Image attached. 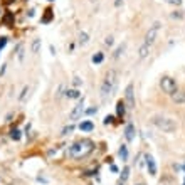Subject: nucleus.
<instances>
[{"label": "nucleus", "mask_w": 185, "mask_h": 185, "mask_svg": "<svg viewBox=\"0 0 185 185\" xmlns=\"http://www.w3.org/2000/svg\"><path fill=\"white\" fill-rule=\"evenodd\" d=\"M72 130H74V126L69 125V126H66V128H62V133H61V135H62V136H66V135H71Z\"/></svg>", "instance_id": "24"}, {"label": "nucleus", "mask_w": 185, "mask_h": 185, "mask_svg": "<svg viewBox=\"0 0 185 185\" xmlns=\"http://www.w3.org/2000/svg\"><path fill=\"white\" fill-rule=\"evenodd\" d=\"M49 2H54V0H49Z\"/></svg>", "instance_id": "38"}, {"label": "nucleus", "mask_w": 185, "mask_h": 185, "mask_svg": "<svg viewBox=\"0 0 185 185\" xmlns=\"http://www.w3.org/2000/svg\"><path fill=\"white\" fill-rule=\"evenodd\" d=\"M118 155H120V158L123 160V162H126V160H128V148H126V145H121L120 146Z\"/></svg>", "instance_id": "15"}, {"label": "nucleus", "mask_w": 185, "mask_h": 185, "mask_svg": "<svg viewBox=\"0 0 185 185\" xmlns=\"http://www.w3.org/2000/svg\"><path fill=\"white\" fill-rule=\"evenodd\" d=\"M67 98H71V99H76V98H79L81 96V93L77 91V89H67V91L64 93Z\"/></svg>", "instance_id": "19"}, {"label": "nucleus", "mask_w": 185, "mask_h": 185, "mask_svg": "<svg viewBox=\"0 0 185 185\" xmlns=\"http://www.w3.org/2000/svg\"><path fill=\"white\" fill-rule=\"evenodd\" d=\"M150 47L151 46H146L145 42H143V46H140V49H138V57L140 59H145V57L150 54Z\"/></svg>", "instance_id": "14"}, {"label": "nucleus", "mask_w": 185, "mask_h": 185, "mask_svg": "<svg viewBox=\"0 0 185 185\" xmlns=\"http://www.w3.org/2000/svg\"><path fill=\"white\" fill-rule=\"evenodd\" d=\"M12 116H14V114L9 113V114H7V118H5V121H12Z\"/></svg>", "instance_id": "34"}, {"label": "nucleus", "mask_w": 185, "mask_h": 185, "mask_svg": "<svg viewBox=\"0 0 185 185\" xmlns=\"http://www.w3.org/2000/svg\"><path fill=\"white\" fill-rule=\"evenodd\" d=\"M98 113V108L94 106V108H89L88 111H86V114H96Z\"/></svg>", "instance_id": "29"}, {"label": "nucleus", "mask_w": 185, "mask_h": 185, "mask_svg": "<svg viewBox=\"0 0 185 185\" xmlns=\"http://www.w3.org/2000/svg\"><path fill=\"white\" fill-rule=\"evenodd\" d=\"M168 3H175V5H180L182 3V0H167Z\"/></svg>", "instance_id": "32"}, {"label": "nucleus", "mask_w": 185, "mask_h": 185, "mask_svg": "<svg viewBox=\"0 0 185 185\" xmlns=\"http://www.w3.org/2000/svg\"><path fill=\"white\" fill-rule=\"evenodd\" d=\"M160 29H162V24H160V22H153L150 27H148V30L145 34V44H146V46H151V44L157 40Z\"/></svg>", "instance_id": "4"}, {"label": "nucleus", "mask_w": 185, "mask_h": 185, "mask_svg": "<svg viewBox=\"0 0 185 185\" xmlns=\"http://www.w3.org/2000/svg\"><path fill=\"white\" fill-rule=\"evenodd\" d=\"M145 163L148 168V173L150 175H157V163H155V158L151 155H145Z\"/></svg>", "instance_id": "8"}, {"label": "nucleus", "mask_w": 185, "mask_h": 185, "mask_svg": "<svg viewBox=\"0 0 185 185\" xmlns=\"http://www.w3.org/2000/svg\"><path fill=\"white\" fill-rule=\"evenodd\" d=\"M116 83H118V72L114 69H109L104 76L103 84H101V98L103 99H106V98H109L113 94L114 88H116Z\"/></svg>", "instance_id": "2"}, {"label": "nucleus", "mask_w": 185, "mask_h": 185, "mask_svg": "<svg viewBox=\"0 0 185 185\" xmlns=\"http://www.w3.org/2000/svg\"><path fill=\"white\" fill-rule=\"evenodd\" d=\"M12 2H14V0H5V3H7V5H10Z\"/></svg>", "instance_id": "35"}, {"label": "nucleus", "mask_w": 185, "mask_h": 185, "mask_svg": "<svg viewBox=\"0 0 185 185\" xmlns=\"http://www.w3.org/2000/svg\"><path fill=\"white\" fill-rule=\"evenodd\" d=\"M183 185H185V182H183Z\"/></svg>", "instance_id": "40"}, {"label": "nucleus", "mask_w": 185, "mask_h": 185, "mask_svg": "<svg viewBox=\"0 0 185 185\" xmlns=\"http://www.w3.org/2000/svg\"><path fill=\"white\" fill-rule=\"evenodd\" d=\"M9 135H10V138L14 140V141H19L20 140V130H17V128H12L9 131Z\"/></svg>", "instance_id": "22"}, {"label": "nucleus", "mask_w": 185, "mask_h": 185, "mask_svg": "<svg viewBox=\"0 0 185 185\" xmlns=\"http://www.w3.org/2000/svg\"><path fill=\"white\" fill-rule=\"evenodd\" d=\"M125 113H126V106H125V101H118L116 103V116L120 118V120L123 121V118H125Z\"/></svg>", "instance_id": "11"}, {"label": "nucleus", "mask_w": 185, "mask_h": 185, "mask_svg": "<svg viewBox=\"0 0 185 185\" xmlns=\"http://www.w3.org/2000/svg\"><path fill=\"white\" fill-rule=\"evenodd\" d=\"M123 183H125V182H118V185H123Z\"/></svg>", "instance_id": "36"}, {"label": "nucleus", "mask_w": 185, "mask_h": 185, "mask_svg": "<svg viewBox=\"0 0 185 185\" xmlns=\"http://www.w3.org/2000/svg\"><path fill=\"white\" fill-rule=\"evenodd\" d=\"M14 12H5V15L2 17V24L3 25H7V27H12L14 25Z\"/></svg>", "instance_id": "12"}, {"label": "nucleus", "mask_w": 185, "mask_h": 185, "mask_svg": "<svg viewBox=\"0 0 185 185\" xmlns=\"http://www.w3.org/2000/svg\"><path fill=\"white\" fill-rule=\"evenodd\" d=\"M140 185H143V183H140Z\"/></svg>", "instance_id": "39"}, {"label": "nucleus", "mask_w": 185, "mask_h": 185, "mask_svg": "<svg viewBox=\"0 0 185 185\" xmlns=\"http://www.w3.org/2000/svg\"><path fill=\"white\" fill-rule=\"evenodd\" d=\"M151 125L157 126L158 130L165 131V133H173V131H177V123H175V120L167 118V116H160V114H157V116L151 118Z\"/></svg>", "instance_id": "3"}, {"label": "nucleus", "mask_w": 185, "mask_h": 185, "mask_svg": "<svg viewBox=\"0 0 185 185\" xmlns=\"http://www.w3.org/2000/svg\"><path fill=\"white\" fill-rule=\"evenodd\" d=\"M94 151V141L93 140H88V138H83V140H77L74 141L67 150V155L74 160H81V158H86L88 155H91Z\"/></svg>", "instance_id": "1"}, {"label": "nucleus", "mask_w": 185, "mask_h": 185, "mask_svg": "<svg viewBox=\"0 0 185 185\" xmlns=\"http://www.w3.org/2000/svg\"><path fill=\"white\" fill-rule=\"evenodd\" d=\"M125 49H126V44H125V42H123L121 46H118L116 51H114V54H113V59H118V57H120L123 52H125Z\"/></svg>", "instance_id": "20"}, {"label": "nucleus", "mask_w": 185, "mask_h": 185, "mask_svg": "<svg viewBox=\"0 0 185 185\" xmlns=\"http://www.w3.org/2000/svg\"><path fill=\"white\" fill-rule=\"evenodd\" d=\"M62 93H64V84H61V86H59V89H57V93H56V96L59 98V96H61V94H62Z\"/></svg>", "instance_id": "30"}, {"label": "nucleus", "mask_w": 185, "mask_h": 185, "mask_svg": "<svg viewBox=\"0 0 185 185\" xmlns=\"http://www.w3.org/2000/svg\"><path fill=\"white\" fill-rule=\"evenodd\" d=\"M27 93H29V86H24L22 93H20V96H19V99L24 101V99H25V96H27Z\"/></svg>", "instance_id": "25"}, {"label": "nucleus", "mask_w": 185, "mask_h": 185, "mask_svg": "<svg viewBox=\"0 0 185 185\" xmlns=\"http://www.w3.org/2000/svg\"><path fill=\"white\" fill-rule=\"evenodd\" d=\"M125 106H126V109H135V88H133V84H128L125 89Z\"/></svg>", "instance_id": "6"}, {"label": "nucleus", "mask_w": 185, "mask_h": 185, "mask_svg": "<svg viewBox=\"0 0 185 185\" xmlns=\"http://www.w3.org/2000/svg\"><path fill=\"white\" fill-rule=\"evenodd\" d=\"M172 17H177V19H180V17H182V14H180V12H177V14H175V12H173V14H172Z\"/></svg>", "instance_id": "33"}, {"label": "nucleus", "mask_w": 185, "mask_h": 185, "mask_svg": "<svg viewBox=\"0 0 185 185\" xmlns=\"http://www.w3.org/2000/svg\"><path fill=\"white\" fill-rule=\"evenodd\" d=\"M103 59H104V54H103V52H96V54L91 57L93 64H101V62H103Z\"/></svg>", "instance_id": "21"}, {"label": "nucleus", "mask_w": 185, "mask_h": 185, "mask_svg": "<svg viewBox=\"0 0 185 185\" xmlns=\"http://www.w3.org/2000/svg\"><path fill=\"white\" fill-rule=\"evenodd\" d=\"M52 19H54V12H52L51 9H47L46 14H44V17H42V24H49Z\"/></svg>", "instance_id": "17"}, {"label": "nucleus", "mask_w": 185, "mask_h": 185, "mask_svg": "<svg viewBox=\"0 0 185 185\" xmlns=\"http://www.w3.org/2000/svg\"><path fill=\"white\" fill-rule=\"evenodd\" d=\"M113 120H114L113 114H108V116H106L104 120H103V123H104V125H111V123H113Z\"/></svg>", "instance_id": "26"}, {"label": "nucleus", "mask_w": 185, "mask_h": 185, "mask_svg": "<svg viewBox=\"0 0 185 185\" xmlns=\"http://www.w3.org/2000/svg\"><path fill=\"white\" fill-rule=\"evenodd\" d=\"M172 99H173V103H177V104H183V103H185V91H183V89H182V91L177 89V91L172 94Z\"/></svg>", "instance_id": "10"}, {"label": "nucleus", "mask_w": 185, "mask_h": 185, "mask_svg": "<svg viewBox=\"0 0 185 185\" xmlns=\"http://www.w3.org/2000/svg\"><path fill=\"white\" fill-rule=\"evenodd\" d=\"M128 177H130V168L125 167V168H123V172H121V175H120V182H126Z\"/></svg>", "instance_id": "23"}, {"label": "nucleus", "mask_w": 185, "mask_h": 185, "mask_svg": "<svg viewBox=\"0 0 185 185\" xmlns=\"http://www.w3.org/2000/svg\"><path fill=\"white\" fill-rule=\"evenodd\" d=\"M183 172H185V163H183Z\"/></svg>", "instance_id": "37"}, {"label": "nucleus", "mask_w": 185, "mask_h": 185, "mask_svg": "<svg viewBox=\"0 0 185 185\" xmlns=\"http://www.w3.org/2000/svg\"><path fill=\"white\" fill-rule=\"evenodd\" d=\"M83 113H84V99L81 98V101L77 103V104L72 108V111L69 113V120H71V121H77V120H81Z\"/></svg>", "instance_id": "7"}, {"label": "nucleus", "mask_w": 185, "mask_h": 185, "mask_svg": "<svg viewBox=\"0 0 185 185\" xmlns=\"http://www.w3.org/2000/svg\"><path fill=\"white\" fill-rule=\"evenodd\" d=\"M30 49H32V54H39V51H40V39H39V37L32 40Z\"/></svg>", "instance_id": "16"}, {"label": "nucleus", "mask_w": 185, "mask_h": 185, "mask_svg": "<svg viewBox=\"0 0 185 185\" xmlns=\"http://www.w3.org/2000/svg\"><path fill=\"white\" fill-rule=\"evenodd\" d=\"M135 135H136V131H135V125H133V123H128V125H126V128H125V138H126V141H133Z\"/></svg>", "instance_id": "9"}, {"label": "nucleus", "mask_w": 185, "mask_h": 185, "mask_svg": "<svg viewBox=\"0 0 185 185\" xmlns=\"http://www.w3.org/2000/svg\"><path fill=\"white\" fill-rule=\"evenodd\" d=\"M160 88H162V91L165 94H170L172 96V94L177 91V81L170 76H163L162 79H160Z\"/></svg>", "instance_id": "5"}, {"label": "nucleus", "mask_w": 185, "mask_h": 185, "mask_svg": "<svg viewBox=\"0 0 185 185\" xmlns=\"http://www.w3.org/2000/svg\"><path fill=\"white\" fill-rule=\"evenodd\" d=\"M77 42H79V46H86V44L89 42V35L86 34V32H81V34H79V39H77Z\"/></svg>", "instance_id": "18"}, {"label": "nucleus", "mask_w": 185, "mask_h": 185, "mask_svg": "<svg viewBox=\"0 0 185 185\" xmlns=\"http://www.w3.org/2000/svg\"><path fill=\"white\" fill-rule=\"evenodd\" d=\"M17 49H19V54H17V56H19V61H22V59H24V47L19 46Z\"/></svg>", "instance_id": "28"}, {"label": "nucleus", "mask_w": 185, "mask_h": 185, "mask_svg": "<svg viewBox=\"0 0 185 185\" xmlns=\"http://www.w3.org/2000/svg\"><path fill=\"white\" fill-rule=\"evenodd\" d=\"M81 83H83V79H79V77H77V76L74 77V86H79Z\"/></svg>", "instance_id": "31"}, {"label": "nucleus", "mask_w": 185, "mask_h": 185, "mask_svg": "<svg viewBox=\"0 0 185 185\" xmlns=\"http://www.w3.org/2000/svg\"><path fill=\"white\" fill-rule=\"evenodd\" d=\"M104 44H106V46H113V37H111V35H108V37H106V39H104Z\"/></svg>", "instance_id": "27"}, {"label": "nucleus", "mask_w": 185, "mask_h": 185, "mask_svg": "<svg viewBox=\"0 0 185 185\" xmlns=\"http://www.w3.org/2000/svg\"><path fill=\"white\" fill-rule=\"evenodd\" d=\"M79 130L81 131H84V133H89V131H93L94 130V123L93 121H89V120H86V121H83L79 125Z\"/></svg>", "instance_id": "13"}]
</instances>
